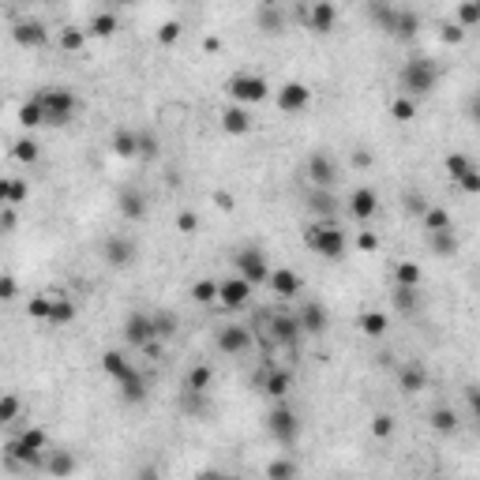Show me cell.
I'll list each match as a JSON object with an SVG mask.
<instances>
[{
  "label": "cell",
  "mask_w": 480,
  "mask_h": 480,
  "mask_svg": "<svg viewBox=\"0 0 480 480\" xmlns=\"http://www.w3.org/2000/svg\"><path fill=\"white\" fill-rule=\"evenodd\" d=\"M116 15L113 12H98L91 19V27H86V38H113V30H116Z\"/></svg>",
  "instance_id": "f1b7e54d"
},
{
  "label": "cell",
  "mask_w": 480,
  "mask_h": 480,
  "mask_svg": "<svg viewBox=\"0 0 480 480\" xmlns=\"http://www.w3.org/2000/svg\"><path fill=\"white\" fill-rule=\"evenodd\" d=\"M46 469H49L53 476H72V473H75V454H72V451H57V454L46 462Z\"/></svg>",
  "instance_id": "d6a6232c"
},
{
  "label": "cell",
  "mask_w": 480,
  "mask_h": 480,
  "mask_svg": "<svg viewBox=\"0 0 480 480\" xmlns=\"http://www.w3.org/2000/svg\"><path fill=\"white\" fill-rule=\"evenodd\" d=\"M83 41H86V30H79V27H64L60 30V49L75 53V49H83Z\"/></svg>",
  "instance_id": "b9f144b4"
},
{
  "label": "cell",
  "mask_w": 480,
  "mask_h": 480,
  "mask_svg": "<svg viewBox=\"0 0 480 480\" xmlns=\"http://www.w3.org/2000/svg\"><path fill=\"white\" fill-rule=\"evenodd\" d=\"M177 38H180V23H173V19H169V23H161V30H158V41H161V46H173Z\"/></svg>",
  "instance_id": "681fc988"
},
{
  "label": "cell",
  "mask_w": 480,
  "mask_h": 480,
  "mask_svg": "<svg viewBox=\"0 0 480 480\" xmlns=\"http://www.w3.org/2000/svg\"><path fill=\"white\" fill-rule=\"evenodd\" d=\"M124 338H128V345L147 349L150 342H154V323H150V315H147V312L128 315V323H124Z\"/></svg>",
  "instance_id": "8fae6325"
},
{
  "label": "cell",
  "mask_w": 480,
  "mask_h": 480,
  "mask_svg": "<svg viewBox=\"0 0 480 480\" xmlns=\"http://www.w3.org/2000/svg\"><path fill=\"white\" fill-rule=\"evenodd\" d=\"M304 240H308V248L315 255H323V259H342L345 255V233L334 222L312 225L308 233H304Z\"/></svg>",
  "instance_id": "277c9868"
},
{
  "label": "cell",
  "mask_w": 480,
  "mask_h": 480,
  "mask_svg": "<svg viewBox=\"0 0 480 480\" xmlns=\"http://www.w3.org/2000/svg\"><path fill=\"white\" fill-rule=\"evenodd\" d=\"M150 323H154V338H173V331H177V319H173L169 312L150 315Z\"/></svg>",
  "instance_id": "7bdbcfd3"
},
{
  "label": "cell",
  "mask_w": 480,
  "mask_h": 480,
  "mask_svg": "<svg viewBox=\"0 0 480 480\" xmlns=\"http://www.w3.org/2000/svg\"><path fill=\"white\" fill-rule=\"evenodd\" d=\"M49 300L53 297H34V300L27 304V312L34 315V319H49Z\"/></svg>",
  "instance_id": "816d5d0a"
},
{
  "label": "cell",
  "mask_w": 480,
  "mask_h": 480,
  "mask_svg": "<svg viewBox=\"0 0 480 480\" xmlns=\"http://www.w3.org/2000/svg\"><path fill=\"white\" fill-rule=\"evenodd\" d=\"M135 139H139V154H147V158H154V154H158V135L143 132V135H135Z\"/></svg>",
  "instance_id": "db71d44e"
},
{
  "label": "cell",
  "mask_w": 480,
  "mask_h": 480,
  "mask_svg": "<svg viewBox=\"0 0 480 480\" xmlns=\"http://www.w3.org/2000/svg\"><path fill=\"white\" fill-rule=\"evenodd\" d=\"M394 308H398V312H417V308H420V289L394 286Z\"/></svg>",
  "instance_id": "e575fe53"
},
{
  "label": "cell",
  "mask_w": 480,
  "mask_h": 480,
  "mask_svg": "<svg viewBox=\"0 0 480 480\" xmlns=\"http://www.w3.org/2000/svg\"><path fill=\"white\" fill-rule=\"evenodd\" d=\"M270 338L281 345H293L300 338V326H297V315H286V312H278V315H270Z\"/></svg>",
  "instance_id": "ac0fdd59"
},
{
  "label": "cell",
  "mask_w": 480,
  "mask_h": 480,
  "mask_svg": "<svg viewBox=\"0 0 480 480\" xmlns=\"http://www.w3.org/2000/svg\"><path fill=\"white\" fill-rule=\"evenodd\" d=\"M267 480H297V462H293V458H274V462H267Z\"/></svg>",
  "instance_id": "1f68e13d"
},
{
  "label": "cell",
  "mask_w": 480,
  "mask_h": 480,
  "mask_svg": "<svg viewBox=\"0 0 480 480\" xmlns=\"http://www.w3.org/2000/svg\"><path fill=\"white\" fill-rule=\"evenodd\" d=\"M424 229H428V233H443V229H451V211H443V206H428V211H424Z\"/></svg>",
  "instance_id": "836d02e7"
},
{
  "label": "cell",
  "mask_w": 480,
  "mask_h": 480,
  "mask_svg": "<svg viewBox=\"0 0 480 480\" xmlns=\"http://www.w3.org/2000/svg\"><path fill=\"white\" fill-rule=\"evenodd\" d=\"M432 428L446 435V432H454V428H458V417H454L451 409H435V413H432Z\"/></svg>",
  "instance_id": "f6af8a7d"
},
{
  "label": "cell",
  "mask_w": 480,
  "mask_h": 480,
  "mask_svg": "<svg viewBox=\"0 0 480 480\" xmlns=\"http://www.w3.org/2000/svg\"><path fill=\"white\" fill-rule=\"evenodd\" d=\"M211 383H214V368L211 364H195L188 372V390H192V394H206Z\"/></svg>",
  "instance_id": "83f0119b"
},
{
  "label": "cell",
  "mask_w": 480,
  "mask_h": 480,
  "mask_svg": "<svg viewBox=\"0 0 480 480\" xmlns=\"http://www.w3.org/2000/svg\"><path fill=\"white\" fill-rule=\"evenodd\" d=\"M15 293H19V286H15V278L0 274V300H15Z\"/></svg>",
  "instance_id": "9f6ffc18"
},
{
  "label": "cell",
  "mask_w": 480,
  "mask_h": 480,
  "mask_svg": "<svg viewBox=\"0 0 480 480\" xmlns=\"http://www.w3.org/2000/svg\"><path fill=\"white\" fill-rule=\"evenodd\" d=\"M375 19H379V27L383 30H390L394 38H401V41H409L413 34L420 30V15L417 12H409V8H394V4H372L368 8Z\"/></svg>",
  "instance_id": "3957f363"
},
{
  "label": "cell",
  "mask_w": 480,
  "mask_h": 480,
  "mask_svg": "<svg viewBox=\"0 0 480 480\" xmlns=\"http://www.w3.org/2000/svg\"><path fill=\"white\" fill-rule=\"evenodd\" d=\"M19 398L15 394H0V424H12L15 417H19Z\"/></svg>",
  "instance_id": "ee69618b"
},
{
  "label": "cell",
  "mask_w": 480,
  "mask_h": 480,
  "mask_svg": "<svg viewBox=\"0 0 480 480\" xmlns=\"http://www.w3.org/2000/svg\"><path fill=\"white\" fill-rule=\"evenodd\" d=\"M443 38H446V41H458V38H462V27H446Z\"/></svg>",
  "instance_id": "be15d7a7"
},
{
  "label": "cell",
  "mask_w": 480,
  "mask_h": 480,
  "mask_svg": "<svg viewBox=\"0 0 480 480\" xmlns=\"http://www.w3.org/2000/svg\"><path fill=\"white\" fill-rule=\"evenodd\" d=\"M139 480H158V473H154V469H143V473H139Z\"/></svg>",
  "instance_id": "e7e4bbea"
},
{
  "label": "cell",
  "mask_w": 480,
  "mask_h": 480,
  "mask_svg": "<svg viewBox=\"0 0 480 480\" xmlns=\"http://www.w3.org/2000/svg\"><path fill=\"white\" fill-rule=\"evenodd\" d=\"M390 116H394V120H413V116H417V102L406 98V94L394 98V102H390Z\"/></svg>",
  "instance_id": "f35d334b"
},
{
  "label": "cell",
  "mask_w": 480,
  "mask_h": 480,
  "mask_svg": "<svg viewBox=\"0 0 480 480\" xmlns=\"http://www.w3.org/2000/svg\"><path fill=\"white\" fill-rule=\"evenodd\" d=\"M222 128L229 135H244V132H252V116H248L244 105H229L222 113Z\"/></svg>",
  "instance_id": "603a6c76"
},
{
  "label": "cell",
  "mask_w": 480,
  "mask_h": 480,
  "mask_svg": "<svg viewBox=\"0 0 480 480\" xmlns=\"http://www.w3.org/2000/svg\"><path fill=\"white\" fill-rule=\"evenodd\" d=\"M120 398H124L128 406H139V401L147 398V379L135 372L132 379H128V383H120Z\"/></svg>",
  "instance_id": "4dcf8cb0"
},
{
  "label": "cell",
  "mask_w": 480,
  "mask_h": 480,
  "mask_svg": "<svg viewBox=\"0 0 480 480\" xmlns=\"http://www.w3.org/2000/svg\"><path fill=\"white\" fill-rule=\"evenodd\" d=\"M195 225H199L195 211H180V214H177V229H180V233H195Z\"/></svg>",
  "instance_id": "11a10c76"
},
{
  "label": "cell",
  "mask_w": 480,
  "mask_h": 480,
  "mask_svg": "<svg viewBox=\"0 0 480 480\" xmlns=\"http://www.w3.org/2000/svg\"><path fill=\"white\" fill-rule=\"evenodd\" d=\"M308 102H312V91L304 83H286L278 91V109H281V113H300Z\"/></svg>",
  "instance_id": "9a60e30c"
},
{
  "label": "cell",
  "mask_w": 480,
  "mask_h": 480,
  "mask_svg": "<svg viewBox=\"0 0 480 480\" xmlns=\"http://www.w3.org/2000/svg\"><path fill=\"white\" fill-rule=\"evenodd\" d=\"M233 267H236V278H244L248 286H263V281H267V274H270V263H267L263 248H255V244H244V248H236V255H233Z\"/></svg>",
  "instance_id": "5b68a950"
},
{
  "label": "cell",
  "mask_w": 480,
  "mask_h": 480,
  "mask_svg": "<svg viewBox=\"0 0 480 480\" xmlns=\"http://www.w3.org/2000/svg\"><path fill=\"white\" fill-rule=\"evenodd\" d=\"M469 166H473V161H469L465 154H451V158H446V169H451V177H454V180L462 177V173H465Z\"/></svg>",
  "instance_id": "f907efd6"
},
{
  "label": "cell",
  "mask_w": 480,
  "mask_h": 480,
  "mask_svg": "<svg viewBox=\"0 0 480 480\" xmlns=\"http://www.w3.org/2000/svg\"><path fill=\"white\" fill-rule=\"evenodd\" d=\"M267 286H270V293H278L281 300H289V297H297V293H300L304 281H300L297 270L281 267V270H270V274H267Z\"/></svg>",
  "instance_id": "4fadbf2b"
},
{
  "label": "cell",
  "mask_w": 480,
  "mask_h": 480,
  "mask_svg": "<svg viewBox=\"0 0 480 480\" xmlns=\"http://www.w3.org/2000/svg\"><path fill=\"white\" fill-rule=\"evenodd\" d=\"M338 23V8L334 4H326V0H319V4H312L308 8V27L315 30V34H326Z\"/></svg>",
  "instance_id": "ffe728a7"
},
{
  "label": "cell",
  "mask_w": 480,
  "mask_h": 480,
  "mask_svg": "<svg viewBox=\"0 0 480 480\" xmlns=\"http://www.w3.org/2000/svg\"><path fill=\"white\" fill-rule=\"evenodd\" d=\"M214 342H218V349H222V353L236 356V353H244V349L252 345V331H244V326H222Z\"/></svg>",
  "instance_id": "7c38bea8"
},
{
  "label": "cell",
  "mask_w": 480,
  "mask_h": 480,
  "mask_svg": "<svg viewBox=\"0 0 480 480\" xmlns=\"http://www.w3.org/2000/svg\"><path fill=\"white\" fill-rule=\"evenodd\" d=\"M267 432H270V439H274V443L289 446V443L300 439V417L289 406H278V409L267 413Z\"/></svg>",
  "instance_id": "8992f818"
},
{
  "label": "cell",
  "mask_w": 480,
  "mask_h": 480,
  "mask_svg": "<svg viewBox=\"0 0 480 480\" xmlns=\"http://www.w3.org/2000/svg\"><path fill=\"white\" fill-rule=\"evenodd\" d=\"M379 211V195L372 188H356L353 195H349V214L356 218V222H368V218H375Z\"/></svg>",
  "instance_id": "e0dca14e"
},
{
  "label": "cell",
  "mask_w": 480,
  "mask_h": 480,
  "mask_svg": "<svg viewBox=\"0 0 480 480\" xmlns=\"http://www.w3.org/2000/svg\"><path fill=\"white\" fill-rule=\"evenodd\" d=\"M30 195V184L23 177H8V206H19Z\"/></svg>",
  "instance_id": "ab89813d"
},
{
  "label": "cell",
  "mask_w": 480,
  "mask_h": 480,
  "mask_svg": "<svg viewBox=\"0 0 480 480\" xmlns=\"http://www.w3.org/2000/svg\"><path fill=\"white\" fill-rule=\"evenodd\" d=\"M116 206H120V214H124V218H132V222H139V218L147 214V195L139 192V188H120V195H116Z\"/></svg>",
  "instance_id": "d6986e66"
},
{
  "label": "cell",
  "mask_w": 480,
  "mask_h": 480,
  "mask_svg": "<svg viewBox=\"0 0 480 480\" xmlns=\"http://www.w3.org/2000/svg\"><path fill=\"white\" fill-rule=\"evenodd\" d=\"M458 248V240H454V229H443V233H432V252L435 255H451Z\"/></svg>",
  "instance_id": "74e56055"
},
{
  "label": "cell",
  "mask_w": 480,
  "mask_h": 480,
  "mask_svg": "<svg viewBox=\"0 0 480 480\" xmlns=\"http://www.w3.org/2000/svg\"><path fill=\"white\" fill-rule=\"evenodd\" d=\"M102 368H105V375H113V379H116V383H128V379L135 375V368L128 364V356H120L116 349L102 353Z\"/></svg>",
  "instance_id": "7402d4cb"
},
{
  "label": "cell",
  "mask_w": 480,
  "mask_h": 480,
  "mask_svg": "<svg viewBox=\"0 0 480 480\" xmlns=\"http://www.w3.org/2000/svg\"><path fill=\"white\" fill-rule=\"evenodd\" d=\"M72 319H75V304H72L68 297H53V300H49V319H46V323L68 326Z\"/></svg>",
  "instance_id": "d4e9b609"
},
{
  "label": "cell",
  "mask_w": 480,
  "mask_h": 480,
  "mask_svg": "<svg viewBox=\"0 0 480 480\" xmlns=\"http://www.w3.org/2000/svg\"><path fill=\"white\" fill-rule=\"evenodd\" d=\"M34 102L41 105V124H68L75 116V94L64 86H46L41 94H34Z\"/></svg>",
  "instance_id": "7a4b0ae2"
},
{
  "label": "cell",
  "mask_w": 480,
  "mask_h": 480,
  "mask_svg": "<svg viewBox=\"0 0 480 480\" xmlns=\"http://www.w3.org/2000/svg\"><path fill=\"white\" fill-rule=\"evenodd\" d=\"M356 326H360V331H364L368 338H383L387 326H390V319H387L383 312H364V315L356 319Z\"/></svg>",
  "instance_id": "4316f807"
},
{
  "label": "cell",
  "mask_w": 480,
  "mask_h": 480,
  "mask_svg": "<svg viewBox=\"0 0 480 480\" xmlns=\"http://www.w3.org/2000/svg\"><path fill=\"white\" fill-rule=\"evenodd\" d=\"M8 206V177H0V211Z\"/></svg>",
  "instance_id": "6125c7cd"
},
{
  "label": "cell",
  "mask_w": 480,
  "mask_h": 480,
  "mask_svg": "<svg viewBox=\"0 0 480 480\" xmlns=\"http://www.w3.org/2000/svg\"><path fill=\"white\" fill-rule=\"evenodd\" d=\"M308 177H312L315 188L331 192L334 184H338V161L326 154V150H315V154L308 158Z\"/></svg>",
  "instance_id": "ba28073f"
},
{
  "label": "cell",
  "mask_w": 480,
  "mask_h": 480,
  "mask_svg": "<svg viewBox=\"0 0 480 480\" xmlns=\"http://www.w3.org/2000/svg\"><path fill=\"white\" fill-rule=\"evenodd\" d=\"M195 480H229V476H225V473H218V469H203V473L195 476Z\"/></svg>",
  "instance_id": "94428289"
},
{
  "label": "cell",
  "mask_w": 480,
  "mask_h": 480,
  "mask_svg": "<svg viewBox=\"0 0 480 480\" xmlns=\"http://www.w3.org/2000/svg\"><path fill=\"white\" fill-rule=\"evenodd\" d=\"M259 27H263V30H274V34H278V30H281V12H278V8H259Z\"/></svg>",
  "instance_id": "7dc6e473"
},
{
  "label": "cell",
  "mask_w": 480,
  "mask_h": 480,
  "mask_svg": "<svg viewBox=\"0 0 480 480\" xmlns=\"http://www.w3.org/2000/svg\"><path fill=\"white\" fill-rule=\"evenodd\" d=\"M12 154L19 158V161H34L38 158V143H34V139H15V147H12Z\"/></svg>",
  "instance_id": "bcb514c9"
},
{
  "label": "cell",
  "mask_w": 480,
  "mask_h": 480,
  "mask_svg": "<svg viewBox=\"0 0 480 480\" xmlns=\"http://www.w3.org/2000/svg\"><path fill=\"white\" fill-rule=\"evenodd\" d=\"M435 83H439V64L432 57H409L406 60V68H401V91H406V98L432 94Z\"/></svg>",
  "instance_id": "6da1fadb"
},
{
  "label": "cell",
  "mask_w": 480,
  "mask_h": 480,
  "mask_svg": "<svg viewBox=\"0 0 480 480\" xmlns=\"http://www.w3.org/2000/svg\"><path fill=\"white\" fill-rule=\"evenodd\" d=\"M289 387H293V375L286 372V368H270L267 364V372H263V390H267V394L270 398H286Z\"/></svg>",
  "instance_id": "44dd1931"
},
{
  "label": "cell",
  "mask_w": 480,
  "mask_h": 480,
  "mask_svg": "<svg viewBox=\"0 0 480 480\" xmlns=\"http://www.w3.org/2000/svg\"><path fill=\"white\" fill-rule=\"evenodd\" d=\"M458 184H462L465 192H480V173H476V166H469L462 177H458Z\"/></svg>",
  "instance_id": "f5cc1de1"
},
{
  "label": "cell",
  "mask_w": 480,
  "mask_h": 480,
  "mask_svg": "<svg viewBox=\"0 0 480 480\" xmlns=\"http://www.w3.org/2000/svg\"><path fill=\"white\" fill-rule=\"evenodd\" d=\"M19 124L23 128H41V105L30 98V102H23V109H19Z\"/></svg>",
  "instance_id": "60d3db41"
},
{
  "label": "cell",
  "mask_w": 480,
  "mask_h": 480,
  "mask_svg": "<svg viewBox=\"0 0 480 480\" xmlns=\"http://www.w3.org/2000/svg\"><path fill=\"white\" fill-rule=\"evenodd\" d=\"M308 203H312V211H315V214H319V218H323V222H334V211H338V199H334V195H331V192H323V188H315V192H312V199H308Z\"/></svg>",
  "instance_id": "f546056e"
},
{
  "label": "cell",
  "mask_w": 480,
  "mask_h": 480,
  "mask_svg": "<svg viewBox=\"0 0 480 480\" xmlns=\"http://www.w3.org/2000/svg\"><path fill=\"white\" fill-rule=\"evenodd\" d=\"M102 255H105L109 267H120V270H124V267L135 259V240H128V236H105V240H102Z\"/></svg>",
  "instance_id": "30bf717a"
},
{
  "label": "cell",
  "mask_w": 480,
  "mask_h": 480,
  "mask_svg": "<svg viewBox=\"0 0 480 480\" xmlns=\"http://www.w3.org/2000/svg\"><path fill=\"white\" fill-rule=\"evenodd\" d=\"M192 300L203 304V308H206V304H214L218 300V281H211V278L195 281V286H192Z\"/></svg>",
  "instance_id": "8d00e7d4"
},
{
  "label": "cell",
  "mask_w": 480,
  "mask_h": 480,
  "mask_svg": "<svg viewBox=\"0 0 480 480\" xmlns=\"http://www.w3.org/2000/svg\"><path fill=\"white\" fill-rule=\"evenodd\" d=\"M218 300H222V308L229 312H240L248 300H252V286H248L244 278H225V281H218Z\"/></svg>",
  "instance_id": "9c48e42d"
},
{
  "label": "cell",
  "mask_w": 480,
  "mask_h": 480,
  "mask_svg": "<svg viewBox=\"0 0 480 480\" xmlns=\"http://www.w3.org/2000/svg\"><path fill=\"white\" fill-rule=\"evenodd\" d=\"M229 94L236 98L233 105H255V102H263V98L270 94V83L263 79V75H248V72H240L229 79Z\"/></svg>",
  "instance_id": "52a82bcc"
},
{
  "label": "cell",
  "mask_w": 480,
  "mask_h": 480,
  "mask_svg": "<svg viewBox=\"0 0 480 480\" xmlns=\"http://www.w3.org/2000/svg\"><path fill=\"white\" fill-rule=\"evenodd\" d=\"M356 244L364 248V252H375V248H379V236H375V233H360Z\"/></svg>",
  "instance_id": "680465c9"
},
{
  "label": "cell",
  "mask_w": 480,
  "mask_h": 480,
  "mask_svg": "<svg viewBox=\"0 0 480 480\" xmlns=\"http://www.w3.org/2000/svg\"><path fill=\"white\" fill-rule=\"evenodd\" d=\"M424 383H428V372H424L417 360L401 368V390H406V394H417V390H424Z\"/></svg>",
  "instance_id": "484cf974"
},
{
  "label": "cell",
  "mask_w": 480,
  "mask_h": 480,
  "mask_svg": "<svg viewBox=\"0 0 480 480\" xmlns=\"http://www.w3.org/2000/svg\"><path fill=\"white\" fill-rule=\"evenodd\" d=\"M0 229H4V233H8V229H15V211H12V206H4V214H0Z\"/></svg>",
  "instance_id": "91938a15"
},
{
  "label": "cell",
  "mask_w": 480,
  "mask_h": 480,
  "mask_svg": "<svg viewBox=\"0 0 480 480\" xmlns=\"http://www.w3.org/2000/svg\"><path fill=\"white\" fill-rule=\"evenodd\" d=\"M394 286L420 289V267H417V263H398V267H394Z\"/></svg>",
  "instance_id": "d590c367"
},
{
  "label": "cell",
  "mask_w": 480,
  "mask_h": 480,
  "mask_svg": "<svg viewBox=\"0 0 480 480\" xmlns=\"http://www.w3.org/2000/svg\"><path fill=\"white\" fill-rule=\"evenodd\" d=\"M458 19H462L465 27L476 23V19H480V4H462V8H458Z\"/></svg>",
  "instance_id": "6f0895ef"
},
{
  "label": "cell",
  "mask_w": 480,
  "mask_h": 480,
  "mask_svg": "<svg viewBox=\"0 0 480 480\" xmlns=\"http://www.w3.org/2000/svg\"><path fill=\"white\" fill-rule=\"evenodd\" d=\"M372 432L379 435V439H387V435H394V420H390L387 413H379V417L372 420Z\"/></svg>",
  "instance_id": "c3c4849f"
},
{
  "label": "cell",
  "mask_w": 480,
  "mask_h": 480,
  "mask_svg": "<svg viewBox=\"0 0 480 480\" xmlns=\"http://www.w3.org/2000/svg\"><path fill=\"white\" fill-rule=\"evenodd\" d=\"M113 154L116 158H135L139 154V139H135V132H128V128H116L113 132Z\"/></svg>",
  "instance_id": "cb8c5ba5"
},
{
  "label": "cell",
  "mask_w": 480,
  "mask_h": 480,
  "mask_svg": "<svg viewBox=\"0 0 480 480\" xmlns=\"http://www.w3.org/2000/svg\"><path fill=\"white\" fill-rule=\"evenodd\" d=\"M12 38L19 41V46H27V49H38V46H46V41H49V30H46V23H38V19H23V23H15Z\"/></svg>",
  "instance_id": "2e32d148"
},
{
  "label": "cell",
  "mask_w": 480,
  "mask_h": 480,
  "mask_svg": "<svg viewBox=\"0 0 480 480\" xmlns=\"http://www.w3.org/2000/svg\"><path fill=\"white\" fill-rule=\"evenodd\" d=\"M297 326L304 334H323L326 331V312L319 300H304L300 312H297Z\"/></svg>",
  "instance_id": "5bb4252c"
}]
</instances>
